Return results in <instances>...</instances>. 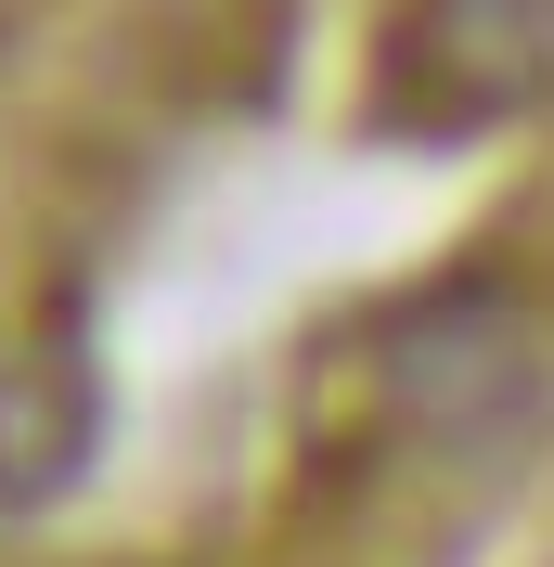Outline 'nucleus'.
<instances>
[{
    "label": "nucleus",
    "instance_id": "nucleus-1",
    "mask_svg": "<svg viewBox=\"0 0 554 567\" xmlns=\"http://www.w3.org/2000/svg\"><path fill=\"white\" fill-rule=\"evenodd\" d=\"M387 104L413 130H503L554 104V0H413Z\"/></svg>",
    "mask_w": 554,
    "mask_h": 567
},
{
    "label": "nucleus",
    "instance_id": "nucleus-2",
    "mask_svg": "<svg viewBox=\"0 0 554 567\" xmlns=\"http://www.w3.org/2000/svg\"><path fill=\"white\" fill-rule=\"evenodd\" d=\"M387 400L413 413V439H490L529 400V322L503 297H439V310L387 349Z\"/></svg>",
    "mask_w": 554,
    "mask_h": 567
},
{
    "label": "nucleus",
    "instance_id": "nucleus-3",
    "mask_svg": "<svg viewBox=\"0 0 554 567\" xmlns=\"http://www.w3.org/2000/svg\"><path fill=\"white\" fill-rule=\"evenodd\" d=\"M91 452V388H78V361H0V516H27L52 503Z\"/></svg>",
    "mask_w": 554,
    "mask_h": 567
}]
</instances>
